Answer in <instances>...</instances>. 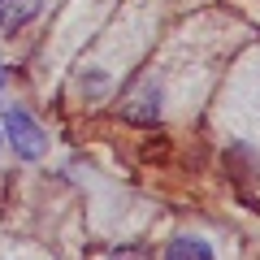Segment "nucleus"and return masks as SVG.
Wrapping results in <instances>:
<instances>
[{"mask_svg": "<svg viewBox=\"0 0 260 260\" xmlns=\"http://www.w3.org/2000/svg\"><path fill=\"white\" fill-rule=\"evenodd\" d=\"M0 130H5V143L18 152V160H44L48 135H44V126H39L22 104H5V113H0Z\"/></svg>", "mask_w": 260, "mask_h": 260, "instance_id": "obj_1", "label": "nucleus"}, {"mask_svg": "<svg viewBox=\"0 0 260 260\" xmlns=\"http://www.w3.org/2000/svg\"><path fill=\"white\" fill-rule=\"evenodd\" d=\"M39 13H44V0H0V39L18 35V30L30 26Z\"/></svg>", "mask_w": 260, "mask_h": 260, "instance_id": "obj_2", "label": "nucleus"}, {"mask_svg": "<svg viewBox=\"0 0 260 260\" xmlns=\"http://www.w3.org/2000/svg\"><path fill=\"white\" fill-rule=\"evenodd\" d=\"M121 117H126V121H143V126H148V121H160V87L156 83H143L139 91L121 104Z\"/></svg>", "mask_w": 260, "mask_h": 260, "instance_id": "obj_3", "label": "nucleus"}, {"mask_svg": "<svg viewBox=\"0 0 260 260\" xmlns=\"http://www.w3.org/2000/svg\"><path fill=\"white\" fill-rule=\"evenodd\" d=\"M165 260H217V251H213V243L200 239V234H178L165 247Z\"/></svg>", "mask_w": 260, "mask_h": 260, "instance_id": "obj_4", "label": "nucleus"}, {"mask_svg": "<svg viewBox=\"0 0 260 260\" xmlns=\"http://www.w3.org/2000/svg\"><path fill=\"white\" fill-rule=\"evenodd\" d=\"M78 87H83L87 95H104V91H109V78H104L100 70H91V74H83V78H78Z\"/></svg>", "mask_w": 260, "mask_h": 260, "instance_id": "obj_5", "label": "nucleus"}, {"mask_svg": "<svg viewBox=\"0 0 260 260\" xmlns=\"http://www.w3.org/2000/svg\"><path fill=\"white\" fill-rule=\"evenodd\" d=\"M109 260H152V256L139 247V243H121V247H113V251H109Z\"/></svg>", "mask_w": 260, "mask_h": 260, "instance_id": "obj_6", "label": "nucleus"}, {"mask_svg": "<svg viewBox=\"0 0 260 260\" xmlns=\"http://www.w3.org/2000/svg\"><path fill=\"white\" fill-rule=\"evenodd\" d=\"M5 87H9V65L0 61V91H5Z\"/></svg>", "mask_w": 260, "mask_h": 260, "instance_id": "obj_7", "label": "nucleus"}, {"mask_svg": "<svg viewBox=\"0 0 260 260\" xmlns=\"http://www.w3.org/2000/svg\"><path fill=\"white\" fill-rule=\"evenodd\" d=\"M0 148H5V130H0Z\"/></svg>", "mask_w": 260, "mask_h": 260, "instance_id": "obj_8", "label": "nucleus"}]
</instances>
